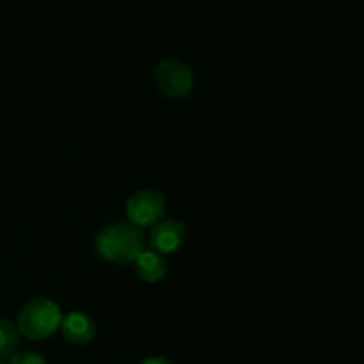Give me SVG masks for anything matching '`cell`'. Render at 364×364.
<instances>
[{"label": "cell", "mask_w": 364, "mask_h": 364, "mask_svg": "<svg viewBox=\"0 0 364 364\" xmlns=\"http://www.w3.org/2000/svg\"><path fill=\"white\" fill-rule=\"evenodd\" d=\"M59 329L63 331V336L73 345H87L96 336V322L82 311L64 315Z\"/></svg>", "instance_id": "cell-6"}, {"label": "cell", "mask_w": 364, "mask_h": 364, "mask_svg": "<svg viewBox=\"0 0 364 364\" xmlns=\"http://www.w3.org/2000/svg\"><path fill=\"white\" fill-rule=\"evenodd\" d=\"M0 364H6V363H4V359H0Z\"/></svg>", "instance_id": "cell-11"}, {"label": "cell", "mask_w": 364, "mask_h": 364, "mask_svg": "<svg viewBox=\"0 0 364 364\" xmlns=\"http://www.w3.org/2000/svg\"><path fill=\"white\" fill-rule=\"evenodd\" d=\"M185 235H187L185 224L180 220H160L149 231L148 245L151 247V251L159 252V255H173L183 245Z\"/></svg>", "instance_id": "cell-5"}, {"label": "cell", "mask_w": 364, "mask_h": 364, "mask_svg": "<svg viewBox=\"0 0 364 364\" xmlns=\"http://www.w3.org/2000/svg\"><path fill=\"white\" fill-rule=\"evenodd\" d=\"M20 331L16 323L7 318H0V359L13 358L20 347Z\"/></svg>", "instance_id": "cell-8"}, {"label": "cell", "mask_w": 364, "mask_h": 364, "mask_svg": "<svg viewBox=\"0 0 364 364\" xmlns=\"http://www.w3.org/2000/svg\"><path fill=\"white\" fill-rule=\"evenodd\" d=\"M166 213V198L159 191L142 188L134 192L127 201V217L132 226L153 228Z\"/></svg>", "instance_id": "cell-4"}, {"label": "cell", "mask_w": 364, "mask_h": 364, "mask_svg": "<svg viewBox=\"0 0 364 364\" xmlns=\"http://www.w3.org/2000/svg\"><path fill=\"white\" fill-rule=\"evenodd\" d=\"M7 364H46V361L36 352H20V354H14Z\"/></svg>", "instance_id": "cell-9"}, {"label": "cell", "mask_w": 364, "mask_h": 364, "mask_svg": "<svg viewBox=\"0 0 364 364\" xmlns=\"http://www.w3.org/2000/svg\"><path fill=\"white\" fill-rule=\"evenodd\" d=\"M141 230L130 223H114L103 228L95 240L96 252L110 263H134L144 251Z\"/></svg>", "instance_id": "cell-1"}, {"label": "cell", "mask_w": 364, "mask_h": 364, "mask_svg": "<svg viewBox=\"0 0 364 364\" xmlns=\"http://www.w3.org/2000/svg\"><path fill=\"white\" fill-rule=\"evenodd\" d=\"M135 272L144 283H160L167 276V262L162 255L155 251H142L135 259Z\"/></svg>", "instance_id": "cell-7"}, {"label": "cell", "mask_w": 364, "mask_h": 364, "mask_svg": "<svg viewBox=\"0 0 364 364\" xmlns=\"http://www.w3.org/2000/svg\"><path fill=\"white\" fill-rule=\"evenodd\" d=\"M141 364H173V363L166 358H148V359H144Z\"/></svg>", "instance_id": "cell-10"}, {"label": "cell", "mask_w": 364, "mask_h": 364, "mask_svg": "<svg viewBox=\"0 0 364 364\" xmlns=\"http://www.w3.org/2000/svg\"><path fill=\"white\" fill-rule=\"evenodd\" d=\"M63 322L60 308L50 299H32L21 306L16 327L21 336L32 341H41L52 336Z\"/></svg>", "instance_id": "cell-2"}, {"label": "cell", "mask_w": 364, "mask_h": 364, "mask_svg": "<svg viewBox=\"0 0 364 364\" xmlns=\"http://www.w3.org/2000/svg\"><path fill=\"white\" fill-rule=\"evenodd\" d=\"M156 89L169 100H185L196 85V75L185 60L176 57L162 59L153 70Z\"/></svg>", "instance_id": "cell-3"}]
</instances>
